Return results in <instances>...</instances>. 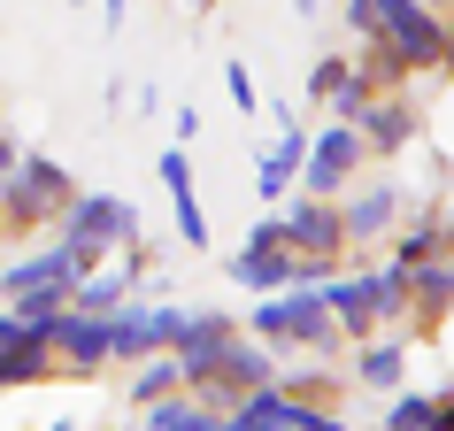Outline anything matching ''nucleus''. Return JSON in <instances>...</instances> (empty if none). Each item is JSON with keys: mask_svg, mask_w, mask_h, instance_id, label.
Instances as JSON below:
<instances>
[{"mask_svg": "<svg viewBox=\"0 0 454 431\" xmlns=\"http://www.w3.org/2000/svg\"><path fill=\"white\" fill-rule=\"evenodd\" d=\"M47 431H77V424H70V416H54V424H47Z\"/></svg>", "mask_w": 454, "mask_h": 431, "instance_id": "f704fd0d", "label": "nucleus"}, {"mask_svg": "<svg viewBox=\"0 0 454 431\" xmlns=\"http://www.w3.org/2000/svg\"><path fill=\"white\" fill-rule=\"evenodd\" d=\"M77 177L54 154H24V162L8 169V185H0V239H39L47 223H62V208L77 200Z\"/></svg>", "mask_w": 454, "mask_h": 431, "instance_id": "20e7f679", "label": "nucleus"}, {"mask_svg": "<svg viewBox=\"0 0 454 431\" xmlns=\"http://www.w3.org/2000/svg\"><path fill=\"white\" fill-rule=\"evenodd\" d=\"M347 70H355L347 54H324V62L309 70V100H316V108H332V100H339V85H347Z\"/></svg>", "mask_w": 454, "mask_h": 431, "instance_id": "bb28decb", "label": "nucleus"}, {"mask_svg": "<svg viewBox=\"0 0 454 431\" xmlns=\"http://www.w3.org/2000/svg\"><path fill=\"white\" fill-rule=\"evenodd\" d=\"M169 393H185L177 355H154V362H139V370H131V408H154V401H169Z\"/></svg>", "mask_w": 454, "mask_h": 431, "instance_id": "393cba45", "label": "nucleus"}, {"mask_svg": "<svg viewBox=\"0 0 454 431\" xmlns=\"http://www.w3.org/2000/svg\"><path fill=\"white\" fill-rule=\"evenodd\" d=\"M378 431H439V393H416V385H401V393L385 401Z\"/></svg>", "mask_w": 454, "mask_h": 431, "instance_id": "b1692460", "label": "nucleus"}, {"mask_svg": "<svg viewBox=\"0 0 454 431\" xmlns=\"http://www.w3.org/2000/svg\"><path fill=\"white\" fill-rule=\"evenodd\" d=\"M70 8H93V0H70Z\"/></svg>", "mask_w": 454, "mask_h": 431, "instance_id": "c9c22d12", "label": "nucleus"}, {"mask_svg": "<svg viewBox=\"0 0 454 431\" xmlns=\"http://www.w3.org/2000/svg\"><path fill=\"white\" fill-rule=\"evenodd\" d=\"M262 385H278V355H270L262 339L239 332V347L215 362V378L200 385V401H208V408H231V401H247V393H262Z\"/></svg>", "mask_w": 454, "mask_h": 431, "instance_id": "2eb2a0df", "label": "nucleus"}, {"mask_svg": "<svg viewBox=\"0 0 454 431\" xmlns=\"http://www.w3.org/2000/svg\"><path fill=\"white\" fill-rule=\"evenodd\" d=\"M278 216V247H286L293 263H347V231H339V200H309V192H293Z\"/></svg>", "mask_w": 454, "mask_h": 431, "instance_id": "1a4fd4ad", "label": "nucleus"}, {"mask_svg": "<svg viewBox=\"0 0 454 431\" xmlns=\"http://www.w3.org/2000/svg\"><path fill=\"white\" fill-rule=\"evenodd\" d=\"M139 231L146 223H139V208L123 192H77L70 208H62V223H54V247L77 270H100V263H116V255H131Z\"/></svg>", "mask_w": 454, "mask_h": 431, "instance_id": "7ed1b4c3", "label": "nucleus"}, {"mask_svg": "<svg viewBox=\"0 0 454 431\" xmlns=\"http://www.w3.org/2000/svg\"><path fill=\"white\" fill-rule=\"evenodd\" d=\"M16 162H24V146H16L8 131H0V185H8V169H16Z\"/></svg>", "mask_w": 454, "mask_h": 431, "instance_id": "c756f323", "label": "nucleus"}, {"mask_svg": "<svg viewBox=\"0 0 454 431\" xmlns=\"http://www.w3.org/2000/svg\"><path fill=\"white\" fill-rule=\"evenodd\" d=\"M439 77H454V16L439 24Z\"/></svg>", "mask_w": 454, "mask_h": 431, "instance_id": "c85d7f7f", "label": "nucleus"}, {"mask_svg": "<svg viewBox=\"0 0 454 431\" xmlns=\"http://www.w3.org/2000/svg\"><path fill=\"white\" fill-rule=\"evenodd\" d=\"M192 309H177V301H131V309L108 316V370H139V362L169 355L177 339H185Z\"/></svg>", "mask_w": 454, "mask_h": 431, "instance_id": "423d86ee", "label": "nucleus"}, {"mask_svg": "<svg viewBox=\"0 0 454 431\" xmlns=\"http://www.w3.org/2000/svg\"><path fill=\"white\" fill-rule=\"evenodd\" d=\"M154 169H162V192H169L177 247H208V208H200V185H192V154H185V146H162Z\"/></svg>", "mask_w": 454, "mask_h": 431, "instance_id": "a211bd4d", "label": "nucleus"}, {"mask_svg": "<svg viewBox=\"0 0 454 431\" xmlns=\"http://www.w3.org/2000/svg\"><path fill=\"white\" fill-rule=\"evenodd\" d=\"M439 24L447 16H431L416 0H347V31H355L362 47H385L408 77L439 70Z\"/></svg>", "mask_w": 454, "mask_h": 431, "instance_id": "f03ea898", "label": "nucleus"}, {"mask_svg": "<svg viewBox=\"0 0 454 431\" xmlns=\"http://www.w3.org/2000/svg\"><path fill=\"white\" fill-rule=\"evenodd\" d=\"M223 431H347L339 408H316V401H286L278 385L247 393V401L223 408Z\"/></svg>", "mask_w": 454, "mask_h": 431, "instance_id": "9b49d317", "label": "nucleus"}, {"mask_svg": "<svg viewBox=\"0 0 454 431\" xmlns=\"http://www.w3.org/2000/svg\"><path fill=\"white\" fill-rule=\"evenodd\" d=\"M231 347H239V324H231V316H223V309H192L185 339L169 347V355H177V370H185V393H200V385L215 378V362L231 355Z\"/></svg>", "mask_w": 454, "mask_h": 431, "instance_id": "ddd939ff", "label": "nucleus"}, {"mask_svg": "<svg viewBox=\"0 0 454 431\" xmlns=\"http://www.w3.org/2000/svg\"><path fill=\"white\" fill-rule=\"evenodd\" d=\"M439 431H454V385L439 393Z\"/></svg>", "mask_w": 454, "mask_h": 431, "instance_id": "2f4dec72", "label": "nucleus"}, {"mask_svg": "<svg viewBox=\"0 0 454 431\" xmlns=\"http://www.w3.org/2000/svg\"><path fill=\"white\" fill-rule=\"evenodd\" d=\"M408 347L416 339L408 332H378V339H362V347H347V385H362V393H401L408 385Z\"/></svg>", "mask_w": 454, "mask_h": 431, "instance_id": "dca6fc26", "label": "nucleus"}, {"mask_svg": "<svg viewBox=\"0 0 454 431\" xmlns=\"http://www.w3.org/2000/svg\"><path fill=\"white\" fill-rule=\"evenodd\" d=\"M408 223V185L401 177H362L347 200H339V231H347V255H370Z\"/></svg>", "mask_w": 454, "mask_h": 431, "instance_id": "6e6552de", "label": "nucleus"}, {"mask_svg": "<svg viewBox=\"0 0 454 431\" xmlns=\"http://www.w3.org/2000/svg\"><path fill=\"white\" fill-rule=\"evenodd\" d=\"M301 162H309V123H286V131L254 154V200H262V208H286L293 185H301Z\"/></svg>", "mask_w": 454, "mask_h": 431, "instance_id": "f3484780", "label": "nucleus"}, {"mask_svg": "<svg viewBox=\"0 0 454 431\" xmlns=\"http://www.w3.org/2000/svg\"><path fill=\"white\" fill-rule=\"evenodd\" d=\"M385 247H393V270H424V263H439V255H447V208H416Z\"/></svg>", "mask_w": 454, "mask_h": 431, "instance_id": "aec40b11", "label": "nucleus"}, {"mask_svg": "<svg viewBox=\"0 0 454 431\" xmlns=\"http://www.w3.org/2000/svg\"><path fill=\"white\" fill-rule=\"evenodd\" d=\"M131 431H223V408H208L200 393H169V401L139 408V424Z\"/></svg>", "mask_w": 454, "mask_h": 431, "instance_id": "4be33fe9", "label": "nucleus"}, {"mask_svg": "<svg viewBox=\"0 0 454 431\" xmlns=\"http://www.w3.org/2000/svg\"><path fill=\"white\" fill-rule=\"evenodd\" d=\"M123 8L131 0H100V31H123Z\"/></svg>", "mask_w": 454, "mask_h": 431, "instance_id": "7c9ffc66", "label": "nucleus"}, {"mask_svg": "<svg viewBox=\"0 0 454 431\" xmlns=\"http://www.w3.org/2000/svg\"><path fill=\"white\" fill-rule=\"evenodd\" d=\"M447 270H454V208H447Z\"/></svg>", "mask_w": 454, "mask_h": 431, "instance_id": "72a5a7b5", "label": "nucleus"}, {"mask_svg": "<svg viewBox=\"0 0 454 431\" xmlns=\"http://www.w3.org/2000/svg\"><path fill=\"white\" fill-rule=\"evenodd\" d=\"M416 131H424V116H416V93H385V100H370L355 116V139H362V154L370 162H393V154H408L416 146Z\"/></svg>", "mask_w": 454, "mask_h": 431, "instance_id": "4468645a", "label": "nucleus"}, {"mask_svg": "<svg viewBox=\"0 0 454 431\" xmlns=\"http://www.w3.org/2000/svg\"><path fill=\"white\" fill-rule=\"evenodd\" d=\"M416 8H431V16H454V0H416Z\"/></svg>", "mask_w": 454, "mask_h": 431, "instance_id": "473e14b6", "label": "nucleus"}, {"mask_svg": "<svg viewBox=\"0 0 454 431\" xmlns=\"http://www.w3.org/2000/svg\"><path fill=\"white\" fill-rule=\"evenodd\" d=\"M370 286H378V316H385V332H408V270L378 263V270H370Z\"/></svg>", "mask_w": 454, "mask_h": 431, "instance_id": "a878e982", "label": "nucleus"}, {"mask_svg": "<svg viewBox=\"0 0 454 431\" xmlns=\"http://www.w3.org/2000/svg\"><path fill=\"white\" fill-rule=\"evenodd\" d=\"M47 339V355L62 378H108V316H85V309H54L47 324H31Z\"/></svg>", "mask_w": 454, "mask_h": 431, "instance_id": "9d476101", "label": "nucleus"}, {"mask_svg": "<svg viewBox=\"0 0 454 431\" xmlns=\"http://www.w3.org/2000/svg\"><path fill=\"white\" fill-rule=\"evenodd\" d=\"M447 316H454V270H447V255H439V263L408 270V339H416V332H439Z\"/></svg>", "mask_w": 454, "mask_h": 431, "instance_id": "6ab92c4d", "label": "nucleus"}, {"mask_svg": "<svg viewBox=\"0 0 454 431\" xmlns=\"http://www.w3.org/2000/svg\"><path fill=\"white\" fill-rule=\"evenodd\" d=\"M316 301L332 309V324H339V339L347 347H362V339H378L385 332V316H378V286H370V270H347L339 263L324 286H316Z\"/></svg>", "mask_w": 454, "mask_h": 431, "instance_id": "f8f14e48", "label": "nucleus"}, {"mask_svg": "<svg viewBox=\"0 0 454 431\" xmlns=\"http://www.w3.org/2000/svg\"><path fill=\"white\" fill-rule=\"evenodd\" d=\"M223 93H231V108H239V116H254V108H262V93H254V70H247V62H223Z\"/></svg>", "mask_w": 454, "mask_h": 431, "instance_id": "cd10ccee", "label": "nucleus"}, {"mask_svg": "<svg viewBox=\"0 0 454 431\" xmlns=\"http://www.w3.org/2000/svg\"><path fill=\"white\" fill-rule=\"evenodd\" d=\"M339 385H347V370H339V362H309V355H278V393H286V401H332Z\"/></svg>", "mask_w": 454, "mask_h": 431, "instance_id": "412c9836", "label": "nucleus"}, {"mask_svg": "<svg viewBox=\"0 0 454 431\" xmlns=\"http://www.w3.org/2000/svg\"><path fill=\"white\" fill-rule=\"evenodd\" d=\"M77 278H85V270H77L70 255L47 239V247H31V255H16V263L0 270V309L24 316V324H47L54 309H70Z\"/></svg>", "mask_w": 454, "mask_h": 431, "instance_id": "39448f33", "label": "nucleus"}, {"mask_svg": "<svg viewBox=\"0 0 454 431\" xmlns=\"http://www.w3.org/2000/svg\"><path fill=\"white\" fill-rule=\"evenodd\" d=\"M362 169H370V154H362L355 123H324V131H309V162H301V185L309 200H347V192L362 185Z\"/></svg>", "mask_w": 454, "mask_h": 431, "instance_id": "0eeeda50", "label": "nucleus"}, {"mask_svg": "<svg viewBox=\"0 0 454 431\" xmlns=\"http://www.w3.org/2000/svg\"><path fill=\"white\" fill-rule=\"evenodd\" d=\"M47 378H62V370H54L47 339H39V332L24 324V339H16V347L0 355V393H31V385H47Z\"/></svg>", "mask_w": 454, "mask_h": 431, "instance_id": "5701e85b", "label": "nucleus"}, {"mask_svg": "<svg viewBox=\"0 0 454 431\" xmlns=\"http://www.w3.org/2000/svg\"><path fill=\"white\" fill-rule=\"evenodd\" d=\"M247 339H262L270 355H309V362H347V339H339L332 309L316 301V293H270L254 301L239 324Z\"/></svg>", "mask_w": 454, "mask_h": 431, "instance_id": "f257e3e1", "label": "nucleus"}]
</instances>
